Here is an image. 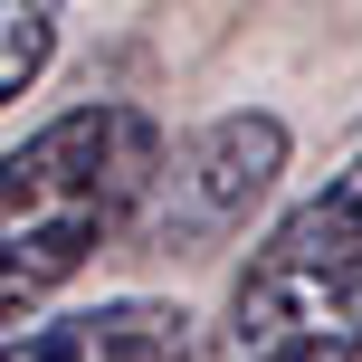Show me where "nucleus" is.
Returning <instances> with one entry per match:
<instances>
[{
	"instance_id": "f257e3e1",
	"label": "nucleus",
	"mask_w": 362,
	"mask_h": 362,
	"mask_svg": "<svg viewBox=\"0 0 362 362\" xmlns=\"http://www.w3.org/2000/svg\"><path fill=\"white\" fill-rule=\"evenodd\" d=\"M163 172V124L115 95L48 115L19 153H0V325H19L67 276H86L153 210Z\"/></svg>"
},
{
	"instance_id": "f03ea898",
	"label": "nucleus",
	"mask_w": 362,
	"mask_h": 362,
	"mask_svg": "<svg viewBox=\"0 0 362 362\" xmlns=\"http://www.w3.org/2000/svg\"><path fill=\"white\" fill-rule=\"evenodd\" d=\"M210 362H362V153L248 248Z\"/></svg>"
},
{
	"instance_id": "7ed1b4c3",
	"label": "nucleus",
	"mask_w": 362,
	"mask_h": 362,
	"mask_svg": "<svg viewBox=\"0 0 362 362\" xmlns=\"http://www.w3.org/2000/svg\"><path fill=\"white\" fill-rule=\"evenodd\" d=\"M276 172H286V124H276V115H219L200 144H181L163 191L181 200L172 210L181 229H219V219H238Z\"/></svg>"
},
{
	"instance_id": "20e7f679",
	"label": "nucleus",
	"mask_w": 362,
	"mask_h": 362,
	"mask_svg": "<svg viewBox=\"0 0 362 362\" xmlns=\"http://www.w3.org/2000/svg\"><path fill=\"white\" fill-rule=\"evenodd\" d=\"M0 362H210L181 305H153V296H115L95 315H57L38 334H10Z\"/></svg>"
},
{
	"instance_id": "39448f33",
	"label": "nucleus",
	"mask_w": 362,
	"mask_h": 362,
	"mask_svg": "<svg viewBox=\"0 0 362 362\" xmlns=\"http://www.w3.org/2000/svg\"><path fill=\"white\" fill-rule=\"evenodd\" d=\"M57 29H67V0H0V105L38 86V67L57 57Z\"/></svg>"
}]
</instances>
